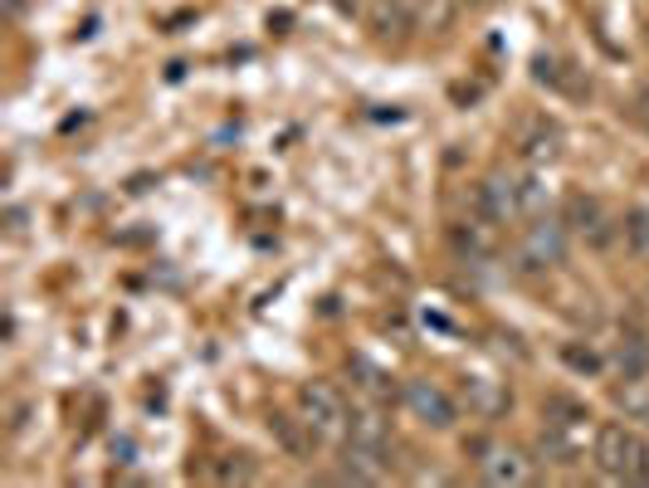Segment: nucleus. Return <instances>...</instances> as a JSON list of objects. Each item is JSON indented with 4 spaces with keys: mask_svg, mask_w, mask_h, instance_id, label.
Segmentation results:
<instances>
[{
    "mask_svg": "<svg viewBox=\"0 0 649 488\" xmlns=\"http://www.w3.org/2000/svg\"><path fill=\"white\" fill-rule=\"evenodd\" d=\"M538 78L542 84H552V88H562V94H572V98H581L586 94V84H581V78H572V64H562V59H538Z\"/></svg>",
    "mask_w": 649,
    "mask_h": 488,
    "instance_id": "obj_14",
    "label": "nucleus"
},
{
    "mask_svg": "<svg viewBox=\"0 0 649 488\" xmlns=\"http://www.w3.org/2000/svg\"><path fill=\"white\" fill-rule=\"evenodd\" d=\"M518 156L528 166H552L562 156V128H556L547 112H528L518 122Z\"/></svg>",
    "mask_w": 649,
    "mask_h": 488,
    "instance_id": "obj_5",
    "label": "nucleus"
},
{
    "mask_svg": "<svg viewBox=\"0 0 649 488\" xmlns=\"http://www.w3.org/2000/svg\"><path fill=\"white\" fill-rule=\"evenodd\" d=\"M586 411H581L576 401H566V395H552L542 411V454L556 464H572L581 445H586Z\"/></svg>",
    "mask_w": 649,
    "mask_h": 488,
    "instance_id": "obj_2",
    "label": "nucleus"
},
{
    "mask_svg": "<svg viewBox=\"0 0 649 488\" xmlns=\"http://www.w3.org/2000/svg\"><path fill=\"white\" fill-rule=\"evenodd\" d=\"M484 479L488 484H532L538 479V464L518 445H498V449H488V459H484Z\"/></svg>",
    "mask_w": 649,
    "mask_h": 488,
    "instance_id": "obj_8",
    "label": "nucleus"
},
{
    "mask_svg": "<svg viewBox=\"0 0 649 488\" xmlns=\"http://www.w3.org/2000/svg\"><path fill=\"white\" fill-rule=\"evenodd\" d=\"M273 430H279V440H283V449H289V454H307L317 445V435L307 430L303 415L299 420H293V415H273Z\"/></svg>",
    "mask_w": 649,
    "mask_h": 488,
    "instance_id": "obj_12",
    "label": "nucleus"
},
{
    "mask_svg": "<svg viewBox=\"0 0 649 488\" xmlns=\"http://www.w3.org/2000/svg\"><path fill=\"white\" fill-rule=\"evenodd\" d=\"M215 479L220 484H245V479H255V469H249V464H220V469H215Z\"/></svg>",
    "mask_w": 649,
    "mask_h": 488,
    "instance_id": "obj_17",
    "label": "nucleus"
},
{
    "mask_svg": "<svg viewBox=\"0 0 649 488\" xmlns=\"http://www.w3.org/2000/svg\"><path fill=\"white\" fill-rule=\"evenodd\" d=\"M337 6H342V10H361V0H337Z\"/></svg>",
    "mask_w": 649,
    "mask_h": 488,
    "instance_id": "obj_19",
    "label": "nucleus"
},
{
    "mask_svg": "<svg viewBox=\"0 0 649 488\" xmlns=\"http://www.w3.org/2000/svg\"><path fill=\"white\" fill-rule=\"evenodd\" d=\"M615 367L625 377H649V333L645 327H625L620 343H615Z\"/></svg>",
    "mask_w": 649,
    "mask_h": 488,
    "instance_id": "obj_10",
    "label": "nucleus"
},
{
    "mask_svg": "<svg viewBox=\"0 0 649 488\" xmlns=\"http://www.w3.org/2000/svg\"><path fill=\"white\" fill-rule=\"evenodd\" d=\"M566 259V225L552 215L538 220H522L518 230V264L522 269H556Z\"/></svg>",
    "mask_w": 649,
    "mask_h": 488,
    "instance_id": "obj_4",
    "label": "nucleus"
},
{
    "mask_svg": "<svg viewBox=\"0 0 649 488\" xmlns=\"http://www.w3.org/2000/svg\"><path fill=\"white\" fill-rule=\"evenodd\" d=\"M615 401L625 405V415L649 420V381H645V377H625V386L615 391Z\"/></svg>",
    "mask_w": 649,
    "mask_h": 488,
    "instance_id": "obj_15",
    "label": "nucleus"
},
{
    "mask_svg": "<svg viewBox=\"0 0 649 488\" xmlns=\"http://www.w3.org/2000/svg\"><path fill=\"white\" fill-rule=\"evenodd\" d=\"M450 245L459 259H469V264H488V259L498 254V245H504V235H498V220H488V215H469V220H459L450 230Z\"/></svg>",
    "mask_w": 649,
    "mask_h": 488,
    "instance_id": "obj_6",
    "label": "nucleus"
},
{
    "mask_svg": "<svg viewBox=\"0 0 649 488\" xmlns=\"http://www.w3.org/2000/svg\"><path fill=\"white\" fill-rule=\"evenodd\" d=\"M630 118L640 122V128L649 132V88H640V94H635V108H630Z\"/></svg>",
    "mask_w": 649,
    "mask_h": 488,
    "instance_id": "obj_18",
    "label": "nucleus"
},
{
    "mask_svg": "<svg viewBox=\"0 0 649 488\" xmlns=\"http://www.w3.org/2000/svg\"><path fill=\"white\" fill-rule=\"evenodd\" d=\"M591 454H596V469L606 479H649V445L630 425H601Z\"/></svg>",
    "mask_w": 649,
    "mask_h": 488,
    "instance_id": "obj_1",
    "label": "nucleus"
},
{
    "mask_svg": "<svg viewBox=\"0 0 649 488\" xmlns=\"http://www.w3.org/2000/svg\"><path fill=\"white\" fill-rule=\"evenodd\" d=\"M625 245L635 249V254H649V196H640L630 206V215H625Z\"/></svg>",
    "mask_w": 649,
    "mask_h": 488,
    "instance_id": "obj_13",
    "label": "nucleus"
},
{
    "mask_svg": "<svg viewBox=\"0 0 649 488\" xmlns=\"http://www.w3.org/2000/svg\"><path fill=\"white\" fill-rule=\"evenodd\" d=\"M405 411L420 420V425H430V430H450L454 425V395L444 391V386L435 381H405Z\"/></svg>",
    "mask_w": 649,
    "mask_h": 488,
    "instance_id": "obj_7",
    "label": "nucleus"
},
{
    "mask_svg": "<svg viewBox=\"0 0 649 488\" xmlns=\"http://www.w3.org/2000/svg\"><path fill=\"white\" fill-rule=\"evenodd\" d=\"M566 225H572V230H576L586 245H596V249L610 245V215L601 210V200L572 196V206H566Z\"/></svg>",
    "mask_w": 649,
    "mask_h": 488,
    "instance_id": "obj_9",
    "label": "nucleus"
},
{
    "mask_svg": "<svg viewBox=\"0 0 649 488\" xmlns=\"http://www.w3.org/2000/svg\"><path fill=\"white\" fill-rule=\"evenodd\" d=\"M562 361H566L572 371H581V377H596V371L606 367V357H601V351L591 347V343H566V347H562Z\"/></svg>",
    "mask_w": 649,
    "mask_h": 488,
    "instance_id": "obj_16",
    "label": "nucleus"
},
{
    "mask_svg": "<svg viewBox=\"0 0 649 488\" xmlns=\"http://www.w3.org/2000/svg\"><path fill=\"white\" fill-rule=\"evenodd\" d=\"M299 415L307 420V430H313L317 440H342L347 435V401L337 395V386H327V381H307L303 391H299Z\"/></svg>",
    "mask_w": 649,
    "mask_h": 488,
    "instance_id": "obj_3",
    "label": "nucleus"
},
{
    "mask_svg": "<svg viewBox=\"0 0 649 488\" xmlns=\"http://www.w3.org/2000/svg\"><path fill=\"white\" fill-rule=\"evenodd\" d=\"M464 395H469V411L494 420L508 411V386L494 381V377H464Z\"/></svg>",
    "mask_w": 649,
    "mask_h": 488,
    "instance_id": "obj_11",
    "label": "nucleus"
}]
</instances>
